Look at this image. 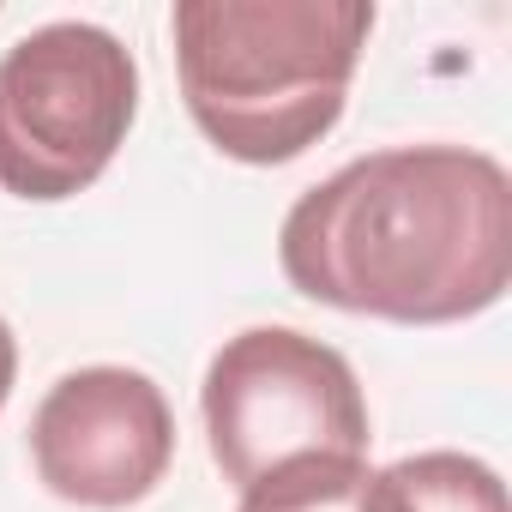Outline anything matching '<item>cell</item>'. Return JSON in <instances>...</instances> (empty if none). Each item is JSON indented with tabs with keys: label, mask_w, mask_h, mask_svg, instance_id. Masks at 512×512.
I'll use <instances>...</instances> for the list:
<instances>
[{
	"label": "cell",
	"mask_w": 512,
	"mask_h": 512,
	"mask_svg": "<svg viewBox=\"0 0 512 512\" xmlns=\"http://www.w3.org/2000/svg\"><path fill=\"white\" fill-rule=\"evenodd\" d=\"M410 512H506V482L470 452H416L392 464Z\"/></svg>",
	"instance_id": "52a82bcc"
},
{
	"label": "cell",
	"mask_w": 512,
	"mask_h": 512,
	"mask_svg": "<svg viewBox=\"0 0 512 512\" xmlns=\"http://www.w3.org/2000/svg\"><path fill=\"white\" fill-rule=\"evenodd\" d=\"M211 458L235 488L296 458H368V398L356 368L290 326H253L229 338L205 368Z\"/></svg>",
	"instance_id": "277c9868"
},
{
	"label": "cell",
	"mask_w": 512,
	"mask_h": 512,
	"mask_svg": "<svg viewBox=\"0 0 512 512\" xmlns=\"http://www.w3.org/2000/svg\"><path fill=\"white\" fill-rule=\"evenodd\" d=\"M13 380H19V344H13V326L0 320V410L13 398Z\"/></svg>",
	"instance_id": "ba28073f"
},
{
	"label": "cell",
	"mask_w": 512,
	"mask_h": 512,
	"mask_svg": "<svg viewBox=\"0 0 512 512\" xmlns=\"http://www.w3.org/2000/svg\"><path fill=\"white\" fill-rule=\"evenodd\" d=\"M284 278L326 308L446 326L512 278V181L470 145H398L308 187L278 235Z\"/></svg>",
	"instance_id": "6da1fadb"
},
{
	"label": "cell",
	"mask_w": 512,
	"mask_h": 512,
	"mask_svg": "<svg viewBox=\"0 0 512 512\" xmlns=\"http://www.w3.org/2000/svg\"><path fill=\"white\" fill-rule=\"evenodd\" d=\"M139 115V61L103 25H43L0 55V187L19 199L85 193Z\"/></svg>",
	"instance_id": "3957f363"
},
{
	"label": "cell",
	"mask_w": 512,
	"mask_h": 512,
	"mask_svg": "<svg viewBox=\"0 0 512 512\" xmlns=\"http://www.w3.org/2000/svg\"><path fill=\"white\" fill-rule=\"evenodd\" d=\"M241 512H410L392 470H368V458H296L253 488H241Z\"/></svg>",
	"instance_id": "8992f818"
},
{
	"label": "cell",
	"mask_w": 512,
	"mask_h": 512,
	"mask_svg": "<svg viewBox=\"0 0 512 512\" xmlns=\"http://www.w3.org/2000/svg\"><path fill=\"white\" fill-rule=\"evenodd\" d=\"M193 127L235 163L272 169L320 145L374 31L368 0H181L169 13Z\"/></svg>",
	"instance_id": "7a4b0ae2"
},
{
	"label": "cell",
	"mask_w": 512,
	"mask_h": 512,
	"mask_svg": "<svg viewBox=\"0 0 512 512\" xmlns=\"http://www.w3.org/2000/svg\"><path fill=\"white\" fill-rule=\"evenodd\" d=\"M31 458L49 494L73 506H133L175 458V416L139 368H79L49 386L31 416Z\"/></svg>",
	"instance_id": "5b68a950"
}]
</instances>
